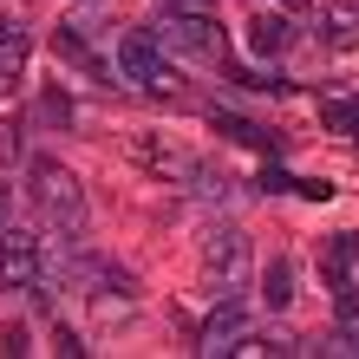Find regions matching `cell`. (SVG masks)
<instances>
[{
    "instance_id": "6da1fadb",
    "label": "cell",
    "mask_w": 359,
    "mask_h": 359,
    "mask_svg": "<svg viewBox=\"0 0 359 359\" xmlns=\"http://www.w3.org/2000/svg\"><path fill=\"white\" fill-rule=\"evenodd\" d=\"M157 46L177 59V66L189 72H209V66H222V53H229V39L216 27V13H157Z\"/></svg>"
},
{
    "instance_id": "7a4b0ae2",
    "label": "cell",
    "mask_w": 359,
    "mask_h": 359,
    "mask_svg": "<svg viewBox=\"0 0 359 359\" xmlns=\"http://www.w3.org/2000/svg\"><path fill=\"white\" fill-rule=\"evenodd\" d=\"M27 196L46 216V229H79L86 222V183H79L59 157H33L27 163Z\"/></svg>"
},
{
    "instance_id": "3957f363",
    "label": "cell",
    "mask_w": 359,
    "mask_h": 359,
    "mask_svg": "<svg viewBox=\"0 0 359 359\" xmlns=\"http://www.w3.org/2000/svg\"><path fill=\"white\" fill-rule=\"evenodd\" d=\"M118 79L124 86H137V92H157V98H177V72H170V53L157 46V33L151 27H124L118 33Z\"/></svg>"
},
{
    "instance_id": "277c9868",
    "label": "cell",
    "mask_w": 359,
    "mask_h": 359,
    "mask_svg": "<svg viewBox=\"0 0 359 359\" xmlns=\"http://www.w3.org/2000/svg\"><path fill=\"white\" fill-rule=\"evenodd\" d=\"M79 281H86V301H92V313H98V320H131V313H137V281H131L124 268L92 262V255H86Z\"/></svg>"
},
{
    "instance_id": "5b68a950",
    "label": "cell",
    "mask_w": 359,
    "mask_h": 359,
    "mask_svg": "<svg viewBox=\"0 0 359 359\" xmlns=\"http://www.w3.org/2000/svg\"><path fill=\"white\" fill-rule=\"evenodd\" d=\"M39 274H46V248H39L33 229H0V287L33 294Z\"/></svg>"
},
{
    "instance_id": "8992f818",
    "label": "cell",
    "mask_w": 359,
    "mask_h": 359,
    "mask_svg": "<svg viewBox=\"0 0 359 359\" xmlns=\"http://www.w3.org/2000/svg\"><path fill=\"white\" fill-rule=\"evenodd\" d=\"M248 320H255V307H248V294H236V287H229L222 301L209 307V320H203V333H196V346H203L209 359H222V353H229V346H236L242 333H248Z\"/></svg>"
},
{
    "instance_id": "52a82bcc",
    "label": "cell",
    "mask_w": 359,
    "mask_h": 359,
    "mask_svg": "<svg viewBox=\"0 0 359 359\" xmlns=\"http://www.w3.org/2000/svg\"><path fill=\"white\" fill-rule=\"evenodd\" d=\"M203 268L216 274L222 287H242L248 268H255V248L242 242V229H209L203 236Z\"/></svg>"
},
{
    "instance_id": "ba28073f",
    "label": "cell",
    "mask_w": 359,
    "mask_h": 359,
    "mask_svg": "<svg viewBox=\"0 0 359 359\" xmlns=\"http://www.w3.org/2000/svg\"><path fill=\"white\" fill-rule=\"evenodd\" d=\"M294 33H301V27H294V7H255L242 39H248V53H255V59H281L294 46Z\"/></svg>"
},
{
    "instance_id": "9c48e42d",
    "label": "cell",
    "mask_w": 359,
    "mask_h": 359,
    "mask_svg": "<svg viewBox=\"0 0 359 359\" xmlns=\"http://www.w3.org/2000/svg\"><path fill=\"white\" fill-rule=\"evenodd\" d=\"M131 157L151 177H170V183H189V177H196V163H189L177 144H163V137H131Z\"/></svg>"
},
{
    "instance_id": "30bf717a",
    "label": "cell",
    "mask_w": 359,
    "mask_h": 359,
    "mask_svg": "<svg viewBox=\"0 0 359 359\" xmlns=\"http://www.w3.org/2000/svg\"><path fill=\"white\" fill-rule=\"evenodd\" d=\"M313 27H320V39L333 53L359 46V0H327V7H313Z\"/></svg>"
},
{
    "instance_id": "8fae6325",
    "label": "cell",
    "mask_w": 359,
    "mask_h": 359,
    "mask_svg": "<svg viewBox=\"0 0 359 359\" xmlns=\"http://www.w3.org/2000/svg\"><path fill=\"white\" fill-rule=\"evenodd\" d=\"M353 262H359V236H333L327 242V287L340 294V313H353Z\"/></svg>"
},
{
    "instance_id": "7c38bea8",
    "label": "cell",
    "mask_w": 359,
    "mask_h": 359,
    "mask_svg": "<svg viewBox=\"0 0 359 359\" xmlns=\"http://www.w3.org/2000/svg\"><path fill=\"white\" fill-rule=\"evenodd\" d=\"M229 353H236V359H287V353H301V340L281 333V327H268V333H242Z\"/></svg>"
},
{
    "instance_id": "4fadbf2b",
    "label": "cell",
    "mask_w": 359,
    "mask_h": 359,
    "mask_svg": "<svg viewBox=\"0 0 359 359\" xmlns=\"http://www.w3.org/2000/svg\"><path fill=\"white\" fill-rule=\"evenodd\" d=\"M27 53H33V39H27V27H20L13 13H0V66H7V72L20 79V66H27Z\"/></svg>"
},
{
    "instance_id": "5bb4252c",
    "label": "cell",
    "mask_w": 359,
    "mask_h": 359,
    "mask_svg": "<svg viewBox=\"0 0 359 359\" xmlns=\"http://www.w3.org/2000/svg\"><path fill=\"white\" fill-rule=\"evenodd\" d=\"M262 307H294V262H268V274H262Z\"/></svg>"
},
{
    "instance_id": "9a60e30c",
    "label": "cell",
    "mask_w": 359,
    "mask_h": 359,
    "mask_svg": "<svg viewBox=\"0 0 359 359\" xmlns=\"http://www.w3.org/2000/svg\"><path fill=\"white\" fill-rule=\"evenodd\" d=\"M327 124H333L340 137L359 144V92H353V98H327Z\"/></svg>"
},
{
    "instance_id": "2e32d148",
    "label": "cell",
    "mask_w": 359,
    "mask_h": 359,
    "mask_svg": "<svg viewBox=\"0 0 359 359\" xmlns=\"http://www.w3.org/2000/svg\"><path fill=\"white\" fill-rule=\"evenodd\" d=\"M320 353H340V359H359V307L353 313H340V333L320 346Z\"/></svg>"
},
{
    "instance_id": "e0dca14e",
    "label": "cell",
    "mask_w": 359,
    "mask_h": 359,
    "mask_svg": "<svg viewBox=\"0 0 359 359\" xmlns=\"http://www.w3.org/2000/svg\"><path fill=\"white\" fill-rule=\"evenodd\" d=\"M39 118H46V124H72V104H66V92H39Z\"/></svg>"
},
{
    "instance_id": "ac0fdd59",
    "label": "cell",
    "mask_w": 359,
    "mask_h": 359,
    "mask_svg": "<svg viewBox=\"0 0 359 359\" xmlns=\"http://www.w3.org/2000/svg\"><path fill=\"white\" fill-rule=\"evenodd\" d=\"M53 353H59V359H86L92 346H86V340H79V333H72V327H53Z\"/></svg>"
},
{
    "instance_id": "d6986e66",
    "label": "cell",
    "mask_w": 359,
    "mask_h": 359,
    "mask_svg": "<svg viewBox=\"0 0 359 359\" xmlns=\"http://www.w3.org/2000/svg\"><path fill=\"white\" fill-rule=\"evenodd\" d=\"M13 151H20V124H13V118H0V163H7Z\"/></svg>"
},
{
    "instance_id": "ffe728a7",
    "label": "cell",
    "mask_w": 359,
    "mask_h": 359,
    "mask_svg": "<svg viewBox=\"0 0 359 359\" xmlns=\"http://www.w3.org/2000/svg\"><path fill=\"white\" fill-rule=\"evenodd\" d=\"M0 353H13V359L33 353V346H27V327H7V333H0Z\"/></svg>"
},
{
    "instance_id": "44dd1931",
    "label": "cell",
    "mask_w": 359,
    "mask_h": 359,
    "mask_svg": "<svg viewBox=\"0 0 359 359\" xmlns=\"http://www.w3.org/2000/svg\"><path fill=\"white\" fill-rule=\"evenodd\" d=\"M163 13H209V0H157Z\"/></svg>"
},
{
    "instance_id": "7402d4cb",
    "label": "cell",
    "mask_w": 359,
    "mask_h": 359,
    "mask_svg": "<svg viewBox=\"0 0 359 359\" xmlns=\"http://www.w3.org/2000/svg\"><path fill=\"white\" fill-rule=\"evenodd\" d=\"M13 86H20V79H13V72H7V66H0V98H7V92H13Z\"/></svg>"
},
{
    "instance_id": "603a6c76",
    "label": "cell",
    "mask_w": 359,
    "mask_h": 359,
    "mask_svg": "<svg viewBox=\"0 0 359 359\" xmlns=\"http://www.w3.org/2000/svg\"><path fill=\"white\" fill-rule=\"evenodd\" d=\"M0 222H7V183H0Z\"/></svg>"
},
{
    "instance_id": "cb8c5ba5",
    "label": "cell",
    "mask_w": 359,
    "mask_h": 359,
    "mask_svg": "<svg viewBox=\"0 0 359 359\" xmlns=\"http://www.w3.org/2000/svg\"><path fill=\"white\" fill-rule=\"evenodd\" d=\"M274 7H307V0H274Z\"/></svg>"
}]
</instances>
